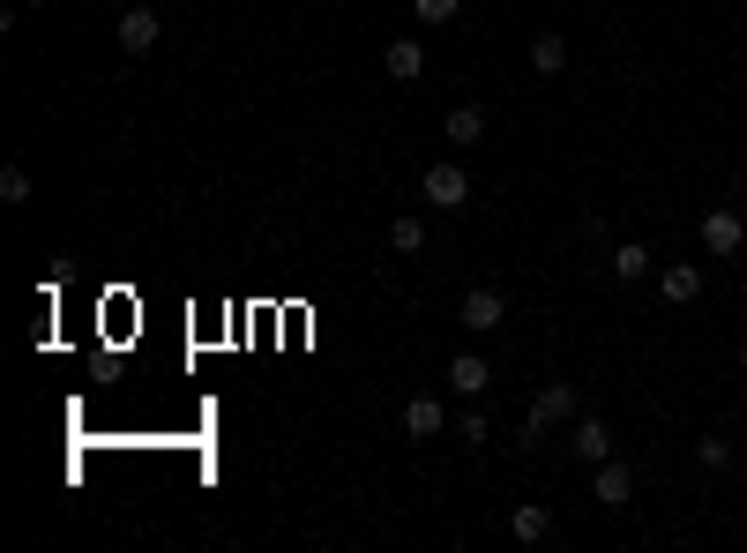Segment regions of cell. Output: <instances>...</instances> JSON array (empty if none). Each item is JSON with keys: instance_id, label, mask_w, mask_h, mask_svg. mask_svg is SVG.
Segmentation results:
<instances>
[{"instance_id": "1", "label": "cell", "mask_w": 747, "mask_h": 553, "mask_svg": "<svg viewBox=\"0 0 747 553\" xmlns=\"http://www.w3.org/2000/svg\"><path fill=\"white\" fill-rule=\"evenodd\" d=\"M418 195H426L434 210H463V203H471V172H463L457 158H441V165H426V180H418Z\"/></svg>"}, {"instance_id": "6", "label": "cell", "mask_w": 747, "mask_h": 553, "mask_svg": "<svg viewBox=\"0 0 747 553\" xmlns=\"http://www.w3.org/2000/svg\"><path fill=\"white\" fill-rule=\"evenodd\" d=\"M740 240H747L740 210H710L703 217V247H710V255H740Z\"/></svg>"}, {"instance_id": "2", "label": "cell", "mask_w": 747, "mask_h": 553, "mask_svg": "<svg viewBox=\"0 0 747 553\" xmlns=\"http://www.w3.org/2000/svg\"><path fill=\"white\" fill-rule=\"evenodd\" d=\"M553 419H576V389L568 382H539V396H531V419H524V449L539 441Z\"/></svg>"}, {"instance_id": "5", "label": "cell", "mask_w": 747, "mask_h": 553, "mask_svg": "<svg viewBox=\"0 0 747 553\" xmlns=\"http://www.w3.org/2000/svg\"><path fill=\"white\" fill-rule=\"evenodd\" d=\"M568 449H576V464H606V457H613V426L606 419H576V434H568Z\"/></svg>"}, {"instance_id": "21", "label": "cell", "mask_w": 747, "mask_h": 553, "mask_svg": "<svg viewBox=\"0 0 747 553\" xmlns=\"http://www.w3.org/2000/svg\"><path fill=\"white\" fill-rule=\"evenodd\" d=\"M23 8H45V0H23Z\"/></svg>"}, {"instance_id": "12", "label": "cell", "mask_w": 747, "mask_h": 553, "mask_svg": "<svg viewBox=\"0 0 747 553\" xmlns=\"http://www.w3.org/2000/svg\"><path fill=\"white\" fill-rule=\"evenodd\" d=\"M508 531H516L524 546H539V539H553V509H539V502H524V509L508 516Z\"/></svg>"}, {"instance_id": "11", "label": "cell", "mask_w": 747, "mask_h": 553, "mask_svg": "<svg viewBox=\"0 0 747 553\" xmlns=\"http://www.w3.org/2000/svg\"><path fill=\"white\" fill-rule=\"evenodd\" d=\"M404 434H412V441H434V434H441V404H434V396H404Z\"/></svg>"}, {"instance_id": "4", "label": "cell", "mask_w": 747, "mask_h": 553, "mask_svg": "<svg viewBox=\"0 0 747 553\" xmlns=\"http://www.w3.org/2000/svg\"><path fill=\"white\" fill-rule=\"evenodd\" d=\"M628 494H635V471L606 457V464H598V479H590V502H598V509H628Z\"/></svg>"}, {"instance_id": "20", "label": "cell", "mask_w": 747, "mask_h": 553, "mask_svg": "<svg viewBox=\"0 0 747 553\" xmlns=\"http://www.w3.org/2000/svg\"><path fill=\"white\" fill-rule=\"evenodd\" d=\"M740 375H747V344H740Z\"/></svg>"}, {"instance_id": "10", "label": "cell", "mask_w": 747, "mask_h": 553, "mask_svg": "<svg viewBox=\"0 0 747 553\" xmlns=\"http://www.w3.org/2000/svg\"><path fill=\"white\" fill-rule=\"evenodd\" d=\"M381 60H389V76H397V83L426 76V45H418V38H389V53H381Z\"/></svg>"}, {"instance_id": "22", "label": "cell", "mask_w": 747, "mask_h": 553, "mask_svg": "<svg viewBox=\"0 0 747 553\" xmlns=\"http://www.w3.org/2000/svg\"><path fill=\"white\" fill-rule=\"evenodd\" d=\"M740 479H747V457H740Z\"/></svg>"}, {"instance_id": "14", "label": "cell", "mask_w": 747, "mask_h": 553, "mask_svg": "<svg viewBox=\"0 0 747 553\" xmlns=\"http://www.w3.org/2000/svg\"><path fill=\"white\" fill-rule=\"evenodd\" d=\"M441 128H449V142H479V135H486V113H479V105H457Z\"/></svg>"}, {"instance_id": "9", "label": "cell", "mask_w": 747, "mask_h": 553, "mask_svg": "<svg viewBox=\"0 0 747 553\" xmlns=\"http://www.w3.org/2000/svg\"><path fill=\"white\" fill-rule=\"evenodd\" d=\"M658 292L673 299V307H688V299H703V269H696V262H673V269L658 277Z\"/></svg>"}, {"instance_id": "3", "label": "cell", "mask_w": 747, "mask_h": 553, "mask_svg": "<svg viewBox=\"0 0 747 553\" xmlns=\"http://www.w3.org/2000/svg\"><path fill=\"white\" fill-rule=\"evenodd\" d=\"M501 322H508V299L494 285H471L463 292V330H501Z\"/></svg>"}, {"instance_id": "16", "label": "cell", "mask_w": 747, "mask_h": 553, "mask_svg": "<svg viewBox=\"0 0 747 553\" xmlns=\"http://www.w3.org/2000/svg\"><path fill=\"white\" fill-rule=\"evenodd\" d=\"M389 247H397V255H418V247H426V217H397V224H389Z\"/></svg>"}, {"instance_id": "15", "label": "cell", "mask_w": 747, "mask_h": 553, "mask_svg": "<svg viewBox=\"0 0 747 553\" xmlns=\"http://www.w3.org/2000/svg\"><path fill=\"white\" fill-rule=\"evenodd\" d=\"M606 269H613L621 285H643V269H651V255H643V247H613V255H606Z\"/></svg>"}, {"instance_id": "13", "label": "cell", "mask_w": 747, "mask_h": 553, "mask_svg": "<svg viewBox=\"0 0 747 553\" xmlns=\"http://www.w3.org/2000/svg\"><path fill=\"white\" fill-rule=\"evenodd\" d=\"M531 68H539V76H561V68H568V38H553V31H545V38L531 45Z\"/></svg>"}, {"instance_id": "19", "label": "cell", "mask_w": 747, "mask_h": 553, "mask_svg": "<svg viewBox=\"0 0 747 553\" xmlns=\"http://www.w3.org/2000/svg\"><path fill=\"white\" fill-rule=\"evenodd\" d=\"M412 8H418V23H449L463 0H412Z\"/></svg>"}, {"instance_id": "17", "label": "cell", "mask_w": 747, "mask_h": 553, "mask_svg": "<svg viewBox=\"0 0 747 553\" xmlns=\"http://www.w3.org/2000/svg\"><path fill=\"white\" fill-rule=\"evenodd\" d=\"M696 464H703V471L733 464V441H717V434H703V441H696Z\"/></svg>"}, {"instance_id": "18", "label": "cell", "mask_w": 747, "mask_h": 553, "mask_svg": "<svg viewBox=\"0 0 747 553\" xmlns=\"http://www.w3.org/2000/svg\"><path fill=\"white\" fill-rule=\"evenodd\" d=\"M0 203H31V172H23V165L0 172Z\"/></svg>"}, {"instance_id": "8", "label": "cell", "mask_w": 747, "mask_h": 553, "mask_svg": "<svg viewBox=\"0 0 747 553\" xmlns=\"http://www.w3.org/2000/svg\"><path fill=\"white\" fill-rule=\"evenodd\" d=\"M486 382H494V367H486L479 352H457V359H449V389H457V396H479Z\"/></svg>"}, {"instance_id": "7", "label": "cell", "mask_w": 747, "mask_h": 553, "mask_svg": "<svg viewBox=\"0 0 747 553\" xmlns=\"http://www.w3.org/2000/svg\"><path fill=\"white\" fill-rule=\"evenodd\" d=\"M158 31H165V23H158V8H127V15H120V45H127V53H150Z\"/></svg>"}]
</instances>
